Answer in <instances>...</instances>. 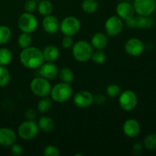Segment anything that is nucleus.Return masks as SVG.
I'll return each instance as SVG.
<instances>
[{
	"label": "nucleus",
	"mask_w": 156,
	"mask_h": 156,
	"mask_svg": "<svg viewBox=\"0 0 156 156\" xmlns=\"http://www.w3.org/2000/svg\"><path fill=\"white\" fill-rule=\"evenodd\" d=\"M116 12H117V16L124 21H126L135 16L136 13L133 5L128 2H121L118 3L116 7Z\"/></svg>",
	"instance_id": "obj_13"
},
{
	"label": "nucleus",
	"mask_w": 156,
	"mask_h": 156,
	"mask_svg": "<svg viewBox=\"0 0 156 156\" xmlns=\"http://www.w3.org/2000/svg\"><path fill=\"white\" fill-rule=\"evenodd\" d=\"M30 88L34 94L40 98H45L50 95L52 87L48 79L41 76L32 79Z\"/></svg>",
	"instance_id": "obj_5"
},
{
	"label": "nucleus",
	"mask_w": 156,
	"mask_h": 156,
	"mask_svg": "<svg viewBox=\"0 0 156 156\" xmlns=\"http://www.w3.org/2000/svg\"><path fill=\"white\" fill-rule=\"evenodd\" d=\"M24 8L26 12L32 13L37 8V1H35V0H27L24 2Z\"/></svg>",
	"instance_id": "obj_34"
},
{
	"label": "nucleus",
	"mask_w": 156,
	"mask_h": 156,
	"mask_svg": "<svg viewBox=\"0 0 156 156\" xmlns=\"http://www.w3.org/2000/svg\"><path fill=\"white\" fill-rule=\"evenodd\" d=\"M12 31L8 26L0 25V45L5 44L10 41Z\"/></svg>",
	"instance_id": "obj_27"
},
{
	"label": "nucleus",
	"mask_w": 156,
	"mask_h": 156,
	"mask_svg": "<svg viewBox=\"0 0 156 156\" xmlns=\"http://www.w3.org/2000/svg\"><path fill=\"white\" fill-rule=\"evenodd\" d=\"M39 69L40 75L48 80L55 79L59 73V69L53 62H44Z\"/></svg>",
	"instance_id": "obj_17"
},
{
	"label": "nucleus",
	"mask_w": 156,
	"mask_h": 156,
	"mask_svg": "<svg viewBox=\"0 0 156 156\" xmlns=\"http://www.w3.org/2000/svg\"><path fill=\"white\" fill-rule=\"evenodd\" d=\"M91 59L94 63L103 64L106 61L107 56L105 52L102 51V50H97V51H95L94 53L93 52Z\"/></svg>",
	"instance_id": "obj_32"
},
{
	"label": "nucleus",
	"mask_w": 156,
	"mask_h": 156,
	"mask_svg": "<svg viewBox=\"0 0 156 156\" xmlns=\"http://www.w3.org/2000/svg\"><path fill=\"white\" fill-rule=\"evenodd\" d=\"M11 147V153L15 156H21L23 154V148L21 145L14 143Z\"/></svg>",
	"instance_id": "obj_35"
},
{
	"label": "nucleus",
	"mask_w": 156,
	"mask_h": 156,
	"mask_svg": "<svg viewBox=\"0 0 156 156\" xmlns=\"http://www.w3.org/2000/svg\"><path fill=\"white\" fill-rule=\"evenodd\" d=\"M37 124L39 129L44 133L52 132L55 128L54 120L51 117H47V116H43L40 117Z\"/></svg>",
	"instance_id": "obj_20"
},
{
	"label": "nucleus",
	"mask_w": 156,
	"mask_h": 156,
	"mask_svg": "<svg viewBox=\"0 0 156 156\" xmlns=\"http://www.w3.org/2000/svg\"><path fill=\"white\" fill-rule=\"evenodd\" d=\"M72 53L76 60L80 62H85L91 59L93 47L88 41L80 40L73 45Z\"/></svg>",
	"instance_id": "obj_2"
},
{
	"label": "nucleus",
	"mask_w": 156,
	"mask_h": 156,
	"mask_svg": "<svg viewBox=\"0 0 156 156\" xmlns=\"http://www.w3.org/2000/svg\"><path fill=\"white\" fill-rule=\"evenodd\" d=\"M35 1H37V2H39V1H41V0H35Z\"/></svg>",
	"instance_id": "obj_41"
},
{
	"label": "nucleus",
	"mask_w": 156,
	"mask_h": 156,
	"mask_svg": "<svg viewBox=\"0 0 156 156\" xmlns=\"http://www.w3.org/2000/svg\"><path fill=\"white\" fill-rule=\"evenodd\" d=\"M133 5L136 13L143 16H150L156 9L155 0H134Z\"/></svg>",
	"instance_id": "obj_10"
},
{
	"label": "nucleus",
	"mask_w": 156,
	"mask_h": 156,
	"mask_svg": "<svg viewBox=\"0 0 156 156\" xmlns=\"http://www.w3.org/2000/svg\"><path fill=\"white\" fill-rule=\"evenodd\" d=\"M18 25L20 30L24 33L31 34L37 30L38 26L37 18L29 12L21 14L18 20Z\"/></svg>",
	"instance_id": "obj_6"
},
{
	"label": "nucleus",
	"mask_w": 156,
	"mask_h": 156,
	"mask_svg": "<svg viewBox=\"0 0 156 156\" xmlns=\"http://www.w3.org/2000/svg\"><path fill=\"white\" fill-rule=\"evenodd\" d=\"M37 117V112L33 108H29L25 112V117L27 120H34Z\"/></svg>",
	"instance_id": "obj_38"
},
{
	"label": "nucleus",
	"mask_w": 156,
	"mask_h": 156,
	"mask_svg": "<svg viewBox=\"0 0 156 156\" xmlns=\"http://www.w3.org/2000/svg\"><path fill=\"white\" fill-rule=\"evenodd\" d=\"M142 150H143V146L140 143H136L133 145L132 148L133 153L134 155H140L141 153Z\"/></svg>",
	"instance_id": "obj_39"
},
{
	"label": "nucleus",
	"mask_w": 156,
	"mask_h": 156,
	"mask_svg": "<svg viewBox=\"0 0 156 156\" xmlns=\"http://www.w3.org/2000/svg\"><path fill=\"white\" fill-rule=\"evenodd\" d=\"M105 27L108 36H117L123 29V20L117 15H112L106 20Z\"/></svg>",
	"instance_id": "obj_9"
},
{
	"label": "nucleus",
	"mask_w": 156,
	"mask_h": 156,
	"mask_svg": "<svg viewBox=\"0 0 156 156\" xmlns=\"http://www.w3.org/2000/svg\"><path fill=\"white\" fill-rule=\"evenodd\" d=\"M121 93V88L117 84H111L106 88V94L110 98H117Z\"/></svg>",
	"instance_id": "obj_30"
},
{
	"label": "nucleus",
	"mask_w": 156,
	"mask_h": 156,
	"mask_svg": "<svg viewBox=\"0 0 156 156\" xmlns=\"http://www.w3.org/2000/svg\"><path fill=\"white\" fill-rule=\"evenodd\" d=\"M44 61L46 62H54L59 58V50L55 45H48L42 51Z\"/></svg>",
	"instance_id": "obj_19"
},
{
	"label": "nucleus",
	"mask_w": 156,
	"mask_h": 156,
	"mask_svg": "<svg viewBox=\"0 0 156 156\" xmlns=\"http://www.w3.org/2000/svg\"><path fill=\"white\" fill-rule=\"evenodd\" d=\"M21 63L30 69H39L44 62L43 53L40 49L34 47H28L22 49L19 55Z\"/></svg>",
	"instance_id": "obj_1"
},
{
	"label": "nucleus",
	"mask_w": 156,
	"mask_h": 156,
	"mask_svg": "<svg viewBox=\"0 0 156 156\" xmlns=\"http://www.w3.org/2000/svg\"><path fill=\"white\" fill-rule=\"evenodd\" d=\"M31 43L32 37L31 35H30V34L22 32V33L19 35V37H18V44L21 49H24L30 47Z\"/></svg>",
	"instance_id": "obj_26"
},
{
	"label": "nucleus",
	"mask_w": 156,
	"mask_h": 156,
	"mask_svg": "<svg viewBox=\"0 0 156 156\" xmlns=\"http://www.w3.org/2000/svg\"><path fill=\"white\" fill-rule=\"evenodd\" d=\"M50 96L52 100L57 103H65L69 100L73 94V88L70 84L61 82L55 85L51 88Z\"/></svg>",
	"instance_id": "obj_3"
},
{
	"label": "nucleus",
	"mask_w": 156,
	"mask_h": 156,
	"mask_svg": "<svg viewBox=\"0 0 156 156\" xmlns=\"http://www.w3.org/2000/svg\"><path fill=\"white\" fill-rule=\"evenodd\" d=\"M59 21L56 17L49 15L44 16L42 21L43 29L49 34H55L59 30Z\"/></svg>",
	"instance_id": "obj_14"
},
{
	"label": "nucleus",
	"mask_w": 156,
	"mask_h": 156,
	"mask_svg": "<svg viewBox=\"0 0 156 156\" xmlns=\"http://www.w3.org/2000/svg\"><path fill=\"white\" fill-rule=\"evenodd\" d=\"M136 28H150L153 25V21L149 16L139 15L135 17Z\"/></svg>",
	"instance_id": "obj_22"
},
{
	"label": "nucleus",
	"mask_w": 156,
	"mask_h": 156,
	"mask_svg": "<svg viewBox=\"0 0 156 156\" xmlns=\"http://www.w3.org/2000/svg\"><path fill=\"white\" fill-rule=\"evenodd\" d=\"M108 43V37L102 32H97L94 34L91 40V45L96 50H103L107 47Z\"/></svg>",
	"instance_id": "obj_18"
},
{
	"label": "nucleus",
	"mask_w": 156,
	"mask_h": 156,
	"mask_svg": "<svg viewBox=\"0 0 156 156\" xmlns=\"http://www.w3.org/2000/svg\"><path fill=\"white\" fill-rule=\"evenodd\" d=\"M81 29L80 21L76 17L67 16L59 24V30L64 35L74 36Z\"/></svg>",
	"instance_id": "obj_7"
},
{
	"label": "nucleus",
	"mask_w": 156,
	"mask_h": 156,
	"mask_svg": "<svg viewBox=\"0 0 156 156\" xmlns=\"http://www.w3.org/2000/svg\"><path fill=\"white\" fill-rule=\"evenodd\" d=\"M44 155L45 156H59L60 155L59 149L55 146H47L44 149Z\"/></svg>",
	"instance_id": "obj_33"
},
{
	"label": "nucleus",
	"mask_w": 156,
	"mask_h": 156,
	"mask_svg": "<svg viewBox=\"0 0 156 156\" xmlns=\"http://www.w3.org/2000/svg\"><path fill=\"white\" fill-rule=\"evenodd\" d=\"M144 146L149 150H156V133L148 135L143 142Z\"/></svg>",
	"instance_id": "obj_31"
},
{
	"label": "nucleus",
	"mask_w": 156,
	"mask_h": 156,
	"mask_svg": "<svg viewBox=\"0 0 156 156\" xmlns=\"http://www.w3.org/2000/svg\"><path fill=\"white\" fill-rule=\"evenodd\" d=\"M39 126L34 120H27L21 123L18 128V135L23 140H32L37 136Z\"/></svg>",
	"instance_id": "obj_4"
},
{
	"label": "nucleus",
	"mask_w": 156,
	"mask_h": 156,
	"mask_svg": "<svg viewBox=\"0 0 156 156\" xmlns=\"http://www.w3.org/2000/svg\"><path fill=\"white\" fill-rule=\"evenodd\" d=\"M73 45V39L72 36L64 35L63 38L62 39V46L65 49H69Z\"/></svg>",
	"instance_id": "obj_36"
},
{
	"label": "nucleus",
	"mask_w": 156,
	"mask_h": 156,
	"mask_svg": "<svg viewBox=\"0 0 156 156\" xmlns=\"http://www.w3.org/2000/svg\"><path fill=\"white\" fill-rule=\"evenodd\" d=\"M138 104V98L136 93L131 90H126L119 95V105L126 111H131L136 108Z\"/></svg>",
	"instance_id": "obj_8"
},
{
	"label": "nucleus",
	"mask_w": 156,
	"mask_h": 156,
	"mask_svg": "<svg viewBox=\"0 0 156 156\" xmlns=\"http://www.w3.org/2000/svg\"><path fill=\"white\" fill-rule=\"evenodd\" d=\"M94 95L90 91H80L76 93L73 98V103L75 106L80 109H84L91 106L93 104Z\"/></svg>",
	"instance_id": "obj_12"
},
{
	"label": "nucleus",
	"mask_w": 156,
	"mask_h": 156,
	"mask_svg": "<svg viewBox=\"0 0 156 156\" xmlns=\"http://www.w3.org/2000/svg\"><path fill=\"white\" fill-rule=\"evenodd\" d=\"M17 135L13 129L7 127L0 128V146L10 147L15 143Z\"/></svg>",
	"instance_id": "obj_15"
},
{
	"label": "nucleus",
	"mask_w": 156,
	"mask_h": 156,
	"mask_svg": "<svg viewBox=\"0 0 156 156\" xmlns=\"http://www.w3.org/2000/svg\"><path fill=\"white\" fill-rule=\"evenodd\" d=\"M37 11L39 14L44 16L51 15L53 10V5L49 0H41L37 4Z\"/></svg>",
	"instance_id": "obj_21"
},
{
	"label": "nucleus",
	"mask_w": 156,
	"mask_h": 156,
	"mask_svg": "<svg viewBox=\"0 0 156 156\" xmlns=\"http://www.w3.org/2000/svg\"><path fill=\"white\" fill-rule=\"evenodd\" d=\"M11 75L9 70L4 66H0V88L6 86L9 83Z\"/></svg>",
	"instance_id": "obj_29"
},
{
	"label": "nucleus",
	"mask_w": 156,
	"mask_h": 156,
	"mask_svg": "<svg viewBox=\"0 0 156 156\" xmlns=\"http://www.w3.org/2000/svg\"><path fill=\"white\" fill-rule=\"evenodd\" d=\"M126 24L128 27H129V28H136V27L135 16L133 17V18H129V19L126 20Z\"/></svg>",
	"instance_id": "obj_40"
},
{
	"label": "nucleus",
	"mask_w": 156,
	"mask_h": 156,
	"mask_svg": "<svg viewBox=\"0 0 156 156\" xmlns=\"http://www.w3.org/2000/svg\"><path fill=\"white\" fill-rule=\"evenodd\" d=\"M81 7L85 13L92 14L98 9L99 4L96 0H84Z\"/></svg>",
	"instance_id": "obj_24"
},
{
	"label": "nucleus",
	"mask_w": 156,
	"mask_h": 156,
	"mask_svg": "<svg viewBox=\"0 0 156 156\" xmlns=\"http://www.w3.org/2000/svg\"><path fill=\"white\" fill-rule=\"evenodd\" d=\"M106 97L102 94H98L94 95V98H93V103H95L96 105H104L106 102Z\"/></svg>",
	"instance_id": "obj_37"
},
{
	"label": "nucleus",
	"mask_w": 156,
	"mask_h": 156,
	"mask_svg": "<svg viewBox=\"0 0 156 156\" xmlns=\"http://www.w3.org/2000/svg\"><path fill=\"white\" fill-rule=\"evenodd\" d=\"M58 76L62 82H65V83L70 84L74 80V73H73V70L67 67H64L59 70Z\"/></svg>",
	"instance_id": "obj_23"
},
{
	"label": "nucleus",
	"mask_w": 156,
	"mask_h": 156,
	"mask_svg": "<svg viewBox=\"0 0 156 156\" xmlns=\"http://www.w3.org/2000/svg\"><path fill=\"white\" fill-rule=\"evenodd\" d=\"M141 126L135 119H128L123 125V133L129 138H134L140 134Z\"/></svg>",
	"instance_id": "obj_16"
},
{
	"label": "nucleus",
	"mask_w": 156,
	"mask_h": 156,
	"mask_svg": "<svg viewBox=\"0 0 156 156\" xmlns=\"http://www.w3.org/2000/svg\"><path fill=\"white\" fill-rule=\"evenodd\" d=\"M12 60V53L9 49L5 47L0 48V66L9 65Z\"/></svg>",
	"instance_id": "obj_25"
},
{
	"label": "nucleus",
	"mask_w": 156,
	"mask_h": 156,
	"mask_svg": "<svg viewBox=\"0 0 156 156\" xmlns=\"http://www.w3.org/2000/svg\"><path fill=\"white\" fill-rule=\"evenodd\" d=\"M52 107L51 99L48 98L47 97L41 98L37 104V110L40 113H47L50 110Z\"/></svg>",
	"instance_id": "obj_28"
},
{
	"label": "nucleus",
	"mask_w": 156,
	"mask_h": 156,
	"mask_svg": "<svg viewBox=\"0 0 156 156\" xmlns=\"http://www.w3.org/2000/svg\"><path fill=\"white\" fill-rule=\"evenodd\" d=\"M124 50L131 56H139L143 53L145 45L143 41L136 37L129 38L124 45Z\"/></svg>",
	"instance_id": "obj_11"
}]
</instances>
